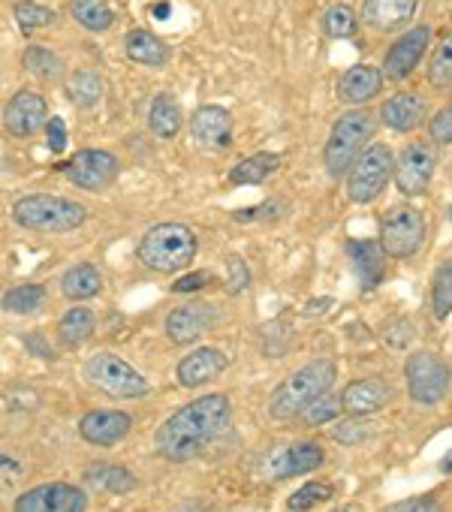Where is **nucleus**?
I'll return each mask as SVG.
<instances>
[{"label":"nucleus","instance_id":"obj_36","mask_svg":"<svg viewBox=\"0 0 452 512\" xmlns=\"http://www.w3.org/2000/svg\"><path fill=\"white\" fill-rule=\"evenodd\" d=\"M428 82L440 91L452 88V31L443 34V40L437 43L431 64H428Z\"/></svg>","mask_w":452,"mask_h":512},{"label":"nucleus","instance_id":"obj_21","mask_svg":"<svg viewBox=\"0 0 452 512\" xmlns=\"http://www.w3.org/2000/svg\"><path fill=\"white\" fill-rule=\"evenodd\" d=\"M416 7H419V0H365L362 22L374 28L377 34H389V31L410 25Z\"/></svg>","mask_w":452,"mask_h":512},{"label":"nucleus","instance_id":"obj_8","mask_svg":"<svg viewBox=\"0 0 452 512\" xmlns=\"http://www.w3.org/2000/svg\"><path fill=\"white\" fill-rule=\"evenodd\" d=\"M85 380L97 386L100 392L112 398H142L148 395V380L121 356L115 353H97L85 362Z\"/></svg>","mask_w":452,"mask_h":512},{"label":"nucleus","instance_id":"obj_15","mask_svg":"<svg viewBox=\"0 0 452 512\" xmlns=\"http://www.w3.org/2000/svg\"><path fill=\"white\" fill-rule=\"evenodd\" d=\"M395 398V389L386 383V380H377V377H365V380H353L344 386L341 392V407L350 413V416H371L383 407H389Z\"/></svg>","mask_w":452,"mask_h":512},{"label":"nucleus","instance_id":"obj_35","mask_svg":"<svg viewBox=\"0 0 452 512\" xmlns=\"http://www.w3.org/2000/svg\"><path fill=\"white\" fill-rule=\"evenodd\" d=\"M431 314L437 320H446L452 314V260L437 266L431 275Z\"/></svg>","mask_w":452,"mask_h":512},{"label":"nucleus","instance_id":"obj_34","mask_svg":"<svg viewBox=\"0 0 452 512\" xmlns=\"http://www.w3.org/2000/svg\"><path fill=\"white\" fill-rule=\"evenodd\" d=\"M323 31L332 40H350L359 34V16L347 4H332L323 13Z\"/></svg>","mask_w":452,"mask_h":512},{"label":"nucleus","instance_id":"obj_43","mask_svg":"<svg viewBox=\"0 0 452 512\" xmlns=\"http://www.w3.org/2000/svg\"><path fill=\"white\" fill-rule=\"evenodd\" d=\"M226 269H230V284H226V290H230L233 296H239L242 290L251 287V272H248V266L239 260V256H230V263H226Z\"/></svg>","mask_w":452,"mask_h":512},{"label":"nucleus","instance_id":"obj_7","mask_svg":"<svg viewBox=\"0 0 452 512\" xmlns=\"http://www.w3.org/2000/svg\"><path fill=\"white\" fill-rule=\"evenodd\" d=\"M404 380H407L410 401L422 407H437L452 386V368L446 365L443 356L431 350H416L404 362Z\"/></svg>","mask_w":452,"mask_h":512},{"label":"nucleus","instance_id":"obj_18","mask_svg":"<svg viewBox=\"0 0 452 512\" xmlns=\"http://www.w3.org/2000/svg\"><path fill=\"white\" fill-rule=\"evenodd\" d=\"M217 323V311L205 302H196V305H181L169 314L166 320V335L175 341V344H193L199 341L205 332H211V326Z\"/></svg>","mask_w":452,"mask_h":512},{"label":"nucleus","instance_id":"obj_33","mask_svg":"<svg viewBox=\"0 0 452 512\" xmlns=\"http://www.w3.org/2000/svg\"><path fill=\"white\" fill-rule=\"evenodd\" d=\"M67 97L73 100V106L91 109L103 100V79L91 70H79L67 85Z\"/></svg>","mask_w":452,"mask_h":512},{"label":"nucleus","instance_id":"obj_22","mask_svg":"<svg viewBox=\"0 0 452 512\" xmlns=\"http://www.w3.org/2000/svg\"><path fill=\"white\" fill-rule=\"evenodd\" d=\"M425 100L413 91H398L380 109V121L395 133H413L425 121Z\"/></svg>","mask_w":452,"mask_h":512},{"label":"nucleus","instance_id":"obj_23","mask_svg":"<svg viewBox=\"0 0 452 512\" xmlns=\"http://www.w3.org/2000/svg\"><path fill=\"white\" fill-rule=\"evenodd\" d=\"M383 73L377 70V67H368V64H362V67H353V70H347L344 76H341V82H338V100L341 103H350V106H365V103H371L374 97H380V91H383Z\"/></svg>","mask_w":452,"mask_h":512},{"label":"nucleus","instance_id":"obj_39","mask_svg":"<svg viewBox=\"0 0 452 512\" xmlns=\"http://www.w3.org/2000/svg\"><path fill=\"white\" fill-rule=\"evenodd\" d=\"M332 494H335V488H332L329 482H308V485H302L299 491L290 494L287 509H290V512H308V509H314L317 503L329 500Z\"/></svg>","mask_w":452,"mask_h":512},{"label":"nucleus","instance_id":"obj_42","mask_svg":"<svg viewBox=\"0 0 452 512\" xmlns=\"http://www.w3.org/2000/svg\"><path fill=\"white\" fill-rule=\"evenodd\" d=\"M380 512H443V506L437 497H407V500L383 506Z\"/></svg>","mask_w":452,"mask_h":512},{"label":"nucleus","instance_id":"obj_46","mask_svg":"<svg viewBox=\"0 0 452 512\" xmlns=\"http://www.w3.org/2000/svg\"><path fill=\"white\" fill-rule=\"evenodd\" d=\"M211 284V272H193V275H184L181 281H175V293H196V290H205Z\"/></svg>","mask_w":452,"mask_h":512},{"label":"nucleus","instance_id":"obj_31","mask_svg":"<svg viewBox=\"0 0 452 512\" xmlns=\"http://www.w3.org/2000/svg\"><path fill=\"white\" fill-rule=\"evenodd\" d=\"M94 329H97V317H94L88 308H73V311H67V314L61 317V323H58V335H61V341H64L67 347L85 344V341L94 335Z\"/></svg>","mask_w":452,"mask_h":512},{"label":"nucleus","instance_id":"obj_10","mask_svg":"<svg viewBox=\"0 0 452 512\" xmlns=\"http://www.w3.org/2000/svg\"><path fill=\"white\" fill-rule=\"evenodd\" d=\"M434 172H437V151H434V145L431 142H410L398 154L392 178H395V187L404 196L416 199V196L428 193Z\"/></svg>","mask_w":452,"mask_h":512},{"label":"nucleus","instance_id":"obj_29","mask_svg":"<svg viewBox=\"0 0 452 512\" xmlns=\"http://www.w3.org/2000/svg\"><path fill=\"white\" fill-rule=\"evenodd\" d=\"M85 479H88L91 488L109 491V494H124V491H133V488H136V476H133L127 467H118V464H97V467H88Z\"/></svg>","mask_w":452,"mask_h":512},{"label":"nucleus","instance_id":"obj_13","mask_svg":"<svg viewBox=\"0 0 452 512\" xmlns=\"http://www.w3.org/2000/svg\"><path fill=\"white\" fill-rule=\"evenodd\" d=\"M428 43H431V28L428 25H419V28H410L407 34H401L389 46V52L383 58V70H380L383 79L404 82L422 64V58L428 52Z\"/></svg>","mask_w":452,"mask_h":512},{"label":"nucleus","instance_id":"obj_1","mask_svg":"<svg viewBox=\"0 0 452 512\" xmlns=\"http://www.w3.org/2000/svg\"><path fill=\"white\" fill-rule=\"evenodd\" d=\"M233 407L226 395H202L181 410H175L154 434V449L166 461H190L199 455L226 425H230Z\"/></svg>","mask_w":452,"mask_h":512},{"label":"nucleus","instance_id":"obj_14","mask_svg":"<svg viewBox=\"0 0 452 512\" xmlns=\"http://www.w3.org/2000/svg\"><path fill=\"white\" fill-rule=\"evenodd\" d=\"M49 121V109H46V100L34 91H19L7 109H4V127L10 136L16 139H28L34 136L40 127H46Z\"/></svg>","mask_w":452,"mask_h":512},{"label":"nucleus","instance_id":"obj_45","mask_svg":"<svg viewBox=\"0 0 452 512\" xmlns=\"http://www.w3.org/2000/svg\"><path fill=\"white\" fill-rule=\"evenodd\" d=\"M46 142H49L52 154H64V148H67V124L61 118L46 121Z\"/></svg>","mask_w":452,"mask_h":512},{"label":"nucleus","instance_id":"obj_9","mask_svg":"<svg viewBox=\"0 0 452 512\" xmlns=\"http://www.w3.org/2000/svg\"><path fill=\"white\" fill-rule=\"evenodd\" d=\"M425 241V217L413 205H395L380 220V247L392 260H410Z\"/></svg>","mask_w":452,"mask_h":512},{"label":"nucleus","instance_id":"obj_32","mask_svg":"<svg viewBox=\"0 0 452 512\" xmlns=\"http://www.w3.org/2000/svg\"><path fill=\"white\" fill-rule=\"evenodd\" d=\"M46 305V287L40 284H25V287H13L0 308L7 314H16V317H25V314H37L40 308Z\"/></svg>","mask_w":452,"mask_h":512},{"label":"nucleus","instance_id":"obj_12","mask_svg":"<svg viewBox=\"0 0 452 512\" xmlns=\"http://www.w3.org/2000/svg\"><path fill=\"white\" fill-rule=\"evenodd\" d=\"M118 172H121V163L115 160V154L100 151V148H85V151L73 154V160L64 166V175L76 187L91 190V193L106 190L118 178Z\"/></svg>","mask_w":452,"mask_h":512},{"label":"nucleus","instance_id":"obj_38","mask_svg":"<svg viewBox=\"0 0 452 512\" xmlns=\"http://www.w3.org/2000/svg\"><path fill=\"white\" fill-rule=\"evenodd\" d=\"M341 398H332L329 392L326 395H320L317 401H311L302 413H299V419L308 425V428H317V425H329V422H335L338 416H341Z\"/></svg>","mask_w":452,"mask_h":512},{"label":"nucleus","instance_id":"obj_3","mask_svg":"<svg viewBox=\"0 0 452 512\" xmlns=\"http://www.w3.org/2000/svg\"><path fill=\"white\" fill-rule=\"evenodd\" d=\"M199 241L190 226L184 223H157L145 232L139 244V260L160 275L181 272L193 263Z\"/></svg>","mask_w":452,"mask_h":512},{"label":"nucleus","instance_id":"obj_49","mask_svg":"<svg viewBox=\"0 0 452 512\" xmlns=\"http://www.w3.org/2000/svg\"><path fill=\"white\" fill-rule=\"evenodd\" d=\"M335 512H359L356 506H341V509H335Z\"/></svg>","mask_w":452,"mask_h":512},{"label":"nucleus","instance_id":"obj_2","mask_svg":"<svg viewBox=\"0 0 452 512\" xmlns=\"http://www.w3.org/2000/svg\"><path fill=\"white\" fill-rule=\"evenodd\" d=\"M335 377H338V365L332 359H314V362L302 365L284 383L275 386V392L269 398V413L275 419L299 416L311 401H317L320 395H326L332 389Z\"/></svg>","mask_w":452,"mask_h":512},{"label":"nucleus","instance_id":"obj_4","mask_svg":"<svg viewBox=\"0 0 452 512\" xmlns=\"http://www.w3.org/2000/svg\"><path fill=\"white\" fill-rule=\"evenodd\" d=\"M13 220L31 232H73L88 220V211L55 193H31L13 205Z\"/></svg>","mask_w":452,"mask_h":512},{"label":"nucleus","instance_id":"obj_47","mask_svg":"<svg viewBox=\"0 0 452 512\" xmlns=\"http://www.w3.org/2000/svg\"><path fill=\"white\" fill-rule=\"evenodd\" d=\"M22 473H25V467H22L19 458H13V455H7V452H0V479H4V482H16Z\"/></svg>","mask_w":452,"mask_h":512},{"label":"nucleus","instance_id":"obj_28","mask_svg":"<svg viewBox=\"0 0 452 512\" xmlns=\"http://www.w3.org/2000/svg\"><path fill=\"white\" fill-rule=\"evenodd\" d=\"M148 127L157 139H172L178 136L181 130V106L169 97V94H160L154 97L151 103V112H148Z\"/></svg>","mask_w":452,"mask_h":512},{"label":"nucleus","instance_id":"obj_37","mask_svg":"<svg viewBox=\"0 0 452 512\" xmlns=\"http://www.w3.org/2000/svg\"><path fill=\"white\" fill-rule=\"evenodd\" d=\"M25 70L34 73L37 79H58L64 73V64L55 52H49L43 46H31L25 52Z\"/></svg>","mask_w":452,"mask_h":512},{"label":"nucleus","instance_id":"obj_27","mask_svg":"<svg viewBox=\"0 0 452 512\" xmlns=\"http://www.w3.org/2000/svg\"><path fill=\"white\" fill-rule=\"evenodd\" d=\"M61 290H64L67 299L85 302V299H94L103 290V278H100V272L91 263H79V266H73V269L64 272Z\"/></svg>","mask_w":452,"mask_h":512},{"label":"nucleus","instance_id":"obj_41","mask_svg":"<svg viewBox=\"0 0 452 512\" xmlns=\"http://www.w3.org/2000/svg\"><path fill=\"white\" fill-rule=\"evenodd\" d=\"M428 136H431V145H452V103L443 106V109L431 118Z\"/></svg>","mask_w":452,"mask_h":512},{"label":"nucleus","instance_id":"obj_19","mask_svg":"<svg viewBox=\"0 0 452 512\" xmlns=\"http://www.w3.org/2000/svg\"><path fill=\"white\" fill-rule=\"evenodd\" d=\"M226 353L217 347H199L190 356H184L175 368V377L184 389H199L205 383H211L214 377H220L226 371Z\"/></svg>","mask_w":452,"mask_h":512},{"label":"nucleus","instance_id":"obj_25","mask_svg":"<svg viewBox=\"0 0 452 512\" xmlns=\"http://www.w3.org/2000/svg\"><path fill=\"white\" fill-rule=\"evenodd\" d=\"M124 52H127V58H130L133 64L154 67V70L166 67L169 58H172L169 46H166L160 37H154L151 31H130L127 40H124Z\"/></svg>","mask_w":452,"mask_h":512},{"label":"nucleus","instance_id":"obj_30","mask_svg":"<svg viewBox=\"0 0 452 512\" xmlns=\"http://www.w3.org/2000/svg\"><path fill=\"white\" fill-rule=\"evenodd\" d=\"M70 13L85 31H94V34L109 31L115 22V13L106 0H70Z\"/></svg>","mask_w":452,"mask_h":512},{"label":"nucleus","instance_id":"obj_48","mask_svg":"<svg viewBox=\"0 0 452 512\" xmlns=\"http://www.w3.org/2000/svg\"><path fill=\"white\" fill-rule=\"evenodd\" d=\"M154 13H157V19H166V13H169V4H157V7H154Z\"/></svg>","mask_w":452,"mask_h":512},{"label":"nucleus","instance_id":"obj_11","mask_svg":"<svg viewBox=\"0 0 452 512\" xmlns=\"http://www.w3.org/2000/svg\"><path fill=\"white\" fill-rule=\"evenodd\" d=\"M88 494L70 482H43L16 500V512H85Z\"/></svg>","mask_w":452,"mask_h":512},{"label":"nucleus","instance_id":"obj_24","mask_svg":"<svg viewBox=\"0 0 452 512\" xmlns=\"http://www.w3.org/2000/svg\"><path fill=\"white\" fill-rule=\"evenodd\" d=\"M347 256H350V263H353V269L365 287H377L386 278V253H383L380 241H368V238L350 241Z\"/></svg>","mask_w":452,"mask_h":512},{"label":"nucleus","instance_id":"obj_40","mask_svg":"<svg viewBox=\"0 0 452 512\" xmlns=\"http://www.w3.org/2000/svg\"><path fill=\"white\" fill-rule=\"evenodd\" d=\"M16 22L25 31H37V28H49L55 22V13L49 7L34 4V0H25V4H16Z\"/></svg>","mask_w":452,"mask_h":512},{"label":"nucleus","instance_id":"obj_44","mask_svg":"<svg viewBox=\"0 0 452 512\" xmlns=\"http://www.w3.org/2000/svg\"><path fill=\"white\" fill-rule=\"evenodd\" d=\"M365 425H368V422H359V419L341 422V425L335 428V440H338V443H347V446L362 443V440L368 437V428H365Z\"/></svg>","mask_w":452,"mask_h":512},{"label":"nucleus","instance_id":"obj_16","mask_svg":"<svg viewBox=\"0 0 452 512\" xmlns=\"http://www.w3.org/2000/svg\"><path fill=\"white\" fill-rule=\"evenodd\" d=\"M133 428V416L124 410H91L79 422V434L91 446H115L121 443Z\"/></svg>","mask_w":452,"mask_h":512},{"label":"nucleus","instance_id":"obj_20","mask_svg":"<svg viewBox=\"0 0 452 512\" xmlns=\"http://www.w3.org/2000/svg\"><path fill=\"white\" fill-rule=\"evenodd\" d=\"M190 133L205 148H226L233 142V115L223 106H202L193 112Z\"/></svg>","mask_w":452,"mask_h":512},{"label":"nucleus","instance_id":"obj_17","mask_svg":"<svg viewBox=\"0 0 452 512\" xmlns=\"http://www.w3.org/2000/svg\"><path fill=\"white\" fill-rule=\"evenodd\" d=\"M323 461H326V455H323L320 443H296V446H284V449L272 452L266 470L272 479H290V476L314 473Z\"/></svg>","mask_w":452,"mask_h":512},{"label":"nucleus","instance_id":"obj_5","mask_svg":"<svg viewBox=\"0 0 452 512\" xmlns=\"http://www.w3.org/2000/svg\"><path fill=\"white\" fill-rule=\"evenodd\" d=\"M371 136H374V115L368 109L344 112L332 124V133H329L326 148H323L326 172L332 178H344L350 172V166L356 163V157L368 148Z\"/></svg>","mask_w":452,"mask_h":512},{"label":"nucleus","instance_id":"obj_6","mask_svg":"<svg viewBox=\"0 0 452 512\" xmlns=\"http://www.w3.org/2000/svg\"><path fill=\"white\" fill-rule=\"evenodd\" d=\"M392 169H395L392 148L386 142L368 145L347 172V199L356 205H368L380 199L386 184L392 181Z\"/></svg>","mask_w":452,"mask_h":512},{"label":"nucleus","instance_id":"obj_26","mask_svg":"<svg viewBox=\"0 0 452 512\" xmlns=\"http://www.w3.org/2000/svg\"><path fill=\"white\" fill-rule=\"evenodd\" d=\"M281 169V154L275 151H260L248 160H242L239 166L230 169V181L233 184H248V187H257L263 184L269 175H275Z\"/></svg>","mask_w":452,"mask_h":512}]
</instances>
